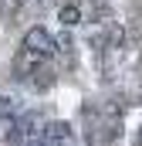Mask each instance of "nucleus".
Masks as SVG:
<instances>
[{"label": "nucleus", "instance_id": "f257e3e1", "mask_svg": "<svg viewBox=\"0 0 142 146\" xmlns=\"http://www.w3.org/2000/svg\"><path fill=\"white\" fill-rule=\"evenodd\" d=\"M44 129H47V122H44L37 112H24V115L10 126L7 146H44Z\"/></svg>", "mask_w": 142, "mask_h": 146}, {"label": "nucleus", "instance_id": "f03ea898", "mask_svg": "<svg viewBox=\"0 0 142 146\" xmlns=\"http://www.w3.org/2000/svg\"><path fill=\"white\" fill-rule=\"evenodd\" d=\"M20 48H27V51H34L37 58L51 61V58L58 54V37L51 34V31H44L41 24H34V27H27V34H24V41H20Z\"/></svg>", "mask_w": 142, "mask_h": 146}, {"label": "nucleus", "instance_id": "7ed1b4c3", "mask_svg": "<svg viewBox=\"0 0 142 146\" xmlns=\"http://www.w3.org/2000/svg\"><path fill=\"white\" fill-rule=\"evenodd\" d=\"M41 65H47V61H44V58H37L34 51H27V48H17V54H14V61H10V72H14L17 82H24V85H27Z\"/></svg>", "mask_w": 142, "mask_h": 146}, {"label": "nucleus", "instance_id": "20e7f679", "mask_svg": "<svg viewBox=\"0 0 142 146\" xmlns=\"http://www.w3.org/2000/svg\"><path fill=\"white\" fill-rule=\"evenodd\" d=\"M44 146H81V143H78V133H74L71 122L54 119V122H47V129H44Z\"/></svg>", "mask_w": 142, "mask_h": 146}, {"label": "nucleus", "instance_id": "39448f33", "mask_svg": "<svg viewBox=\"0 0 142 146\" xmlns=\"http://www.w3.org/2000/svg\"><path fill=\"white\" fill-rule=\"evenodd\" d=\"M54 78H58V72H54V65L47 61V65H41L34 72V78L27 82V88H34V92H47L51 85H54Z\"/></svg>", "mask_w": 142, "mask_h": 146}, {"label": "nucleus", "instance_id": "423d86ee", "mask_svg": "<svg viewBox=\"0 0 142 146\" xmlns=\"http://www.w3.org/2000/svg\"><path fill=\"white\" fill-rule=\"evenodd\" d=\"M58 21L64 24V31H71L74 24H81V21H85V7H81L78 0H71V3H64V7L58 10Z\"/></svg>", "mask_w": 142, "mask_h": 146}, {"label": "nucleus", "instance_id": "0eeeda50", "mask_svg": "<svg viewBox=\"0 0 142 146\" xmlns=\"http://www.w3.org/2000/svg\"><path fill=\"white\" fill-rule=\"evenodd\" d=\"M20 115H24V112H20V106H17L14 99L0 95V122H10V126H14V122H17Z\"/></svg>", "mask_w": 142, "mask_h": 146}, {"label": "nucleus", "instance_id": "6e6552de", "mask_svg": "<svg viewBox=\"0 0 142 146\" xmlns=\"http://www.w3.org/2000/svg\"><path fill=\"white\" fill-rule=\"evenodd\" d=\"M54 58H61L64 65H74V41H71V31H64V34L58 37V54Z\"/></svg>", "mask_w": 142, "mask_h": 146}, {"label": "nucleus", "instance_id": "1a4fd4ad", "mask_svg": "<svg viewBox=\"0 0 142 146\" xmlns=\"http://www.w3.org/2000/svg\"><path fill=\"white\" fill-rule=\"evenodd\" d=\"M135 146H142V126H139V133H135Z\"/></svg>", "mask_w": 142, "mask_h": 146}, {"label": "nucleus", "instance_id": "9d476101", "mask_svg": "<svg viewBox=\"0 0 142 146\" xmlns=\"http://www.w3.org/2000/svg\"><path fill=\"white\" fill-rule=\"evenodd\" d=\"M44 3H47V0H44Z\"/></svg>", "mask_w": 142, "mask_h": 146}]
</instances>
